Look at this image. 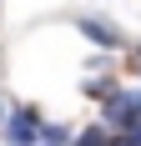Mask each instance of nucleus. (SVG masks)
Wrapping results in <instances>:
<instances>
[{"mask_svg": "<svg viewBox=\"0 0 141 146\" xmlns=\"http://www.w3.org/2000/svg\"><path fill=\"white\" fill-rule=\"evenodd\" d=\"M76 30H81L91 45H101V50H121V45H126V35H121L111 20H101V15H76Z\"/></svg>", "mask_w": 141, "mask_h": 146, "instance_id": "obj_2", "label": "nucleus"}, {"mask_svg": "<svg viewBox=\"0 0 141 146\" xmlns=\"http://www.w3.org/2000/svg\"><path fill=\"white\" fill-rule=\"evenodd\" d=\"M41 106L25 101V106H15L10 116H5V126H0V136H5V146H41Z\"/></svg>", "mask_w": 141, "mask_h": 146, "instance_id": "obj_1", "label": "nucleus"}, {"mask_svg": "<svg viewBox=\"0 0 141 146\" xmlns=\"http://www.w3.org/2000/svg\"><path fill=\"white\" fill-rule=\"evenodd\" d=\"M41 141H45V146H70V141H76V131H70L66 121H61V126L45 121V126H41Z\"/></svg>", "mask_w": 141, "mask_h": 146, "instance_id": "obj_3", "label": "nucleus"}, {"mask_svg": "<svg viewBox=\"0 0 141 146\" xmlns=\"http://www.w3.org/2000/svg\"><path fill=\"white\" fill-rule=\"evenodd\" d=\"M131 71L141 76V45H136V50H131Z\"/></svg>", "mask_w": 141, "mask_h": 146, "instance_id": "obj_5", "label": "nucleus"}, {"mask_svg": "<svg viewBox=\"0 0 141 146\" xmlns=\"http://www.w3.org/2000/svg\"><path fill=\"white\" fill-rule=\"evenodd\" d=\"M0 126H5V111H0Z\"/></svg>", "mask_w": 141, "mask_h": 146, "instance_id": "obj_6", "label": "nucleus"}, {"mask_svg": "<svg viewBox=\"0 0 141 146\" xmlns=\"http://www.w3.org/2000/svg\"><path fill=\"white\" fill-rule=\"evenodd\" d=\"M70 146H111V131H106V126H101V121H96V126H86V131L76 136V141H70Z\"/></svg>", "mask_w": 141, "mask_h": 146, "instance_id": "obj_4", "label": "nucleus"}]
</instances>
